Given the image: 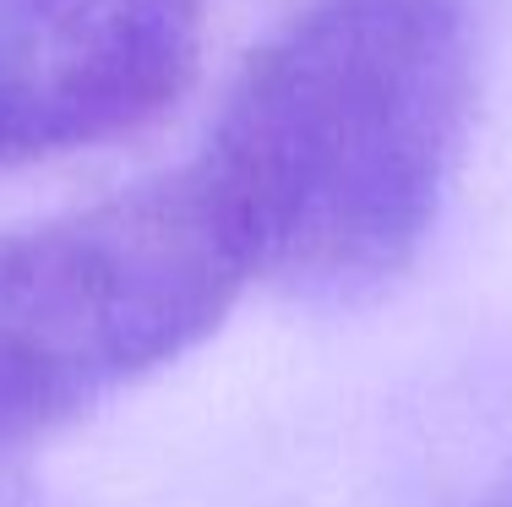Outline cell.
<instances>
[{
    "instance_id": "7a4b0ae2",
    "label": "cell",
    "mask_w": 512,
    "mask_h": 507,
    "mask_svg": "<svg viewBox=\"0 0 512 507\" xmlns=\"http://www.w3.org/2000/svg\"><path fill=\"white\" fill-rule=\"evenodd\" d=\"M246 284L251 268L197 164L0 229V448L180 360Z\"/></svg>"
},
{
    "instance_id": "277c9868",
    "label": "cell",
    "mask_w": 512,
    "mask_h": 507,
    "mask_svg": "<svg viewBox=\"0 0 512 507\" xmlns=\"http://www.w3.org/2000/svg\"><path fill=\"white\" fill-rule=\"evenodd\" d=\"M463 507H512V475H502L496 486H485L480 497H469Z\"/></svg>"
},
{
    "instance_id": "3957f363",
    "label": "cell",
    "mask_w": 512,
    "mask_h": 507,
    "mask_svg": "<svg viewBox=\"0 0 512 507\" xmlns=\"http://www.w3.org/2000/svg\"><path fill=\"white\" fill-rule=\"evenodd\" d=\"M213 0H0V164L148 126L186 93Z\"/></svg>"
},
{
    "instance_id": "6da1fadb",
    "label": "cell",
    "mask_w": 512,
    "mask_h": 507,
    "mask_svg": "<svg viewBox=\"0 0 512 507\" xmlns=\"http://www.w3.org/2000/svg\"><path fill=\"white\" fill-rule=\"evenodd\" d=\"M469 93V0H300L191 159L251 284L349 300L404 273L442 213Z\"/></svg>"
}]
</instances>
